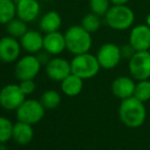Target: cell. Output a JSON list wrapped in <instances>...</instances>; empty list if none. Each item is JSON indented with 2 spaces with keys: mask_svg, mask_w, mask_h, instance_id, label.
I'll use <instances>...</instances> for the list:
<instances>
[{
  "mask_svg": "<svg viewBox=\"0 0 150 150\" xmlns=\"http://www.w3.org/2000/svg\"><path fill=\"white\" fill-rule=\"evenodd\" d=\"M119 113L122 122L129 128H139L146 120V108L144 102L135 96L122 99Z\"/></svg>",
  "mask_w": 150,
  "mask_h": 150,
  "instance_id": "cell-1",
  "label": "cell"
},
{
  "mask_svg": "<svg viewBox=\"0 0 150 150\" xmlns=\"http://www.w3.org/2000/svg\"><path fill=\"white\" fill-rule=\"evenodd\" d=\"M67 50L74 55L89 52L92 47V34L86 31L81 25L71 26L64 32Z\"/></svg>",
  "mask_w": 150,
  "mask_h": 150,
  "instance_id": "cell-2",
  "label": "cell"
},
{
  "mask_svg": "<svg viewBox=\"0 0 150 150\" xmlns=\"http://www.w3.org/2000/svg\"><path fill=\"white\" fill-rule=\"evenodd\" d=\"M106 25L115 31H126L132 28L135 22V13L127 4L112 5L104 16Z\"/></svg>",
  "mask_w": 150,
  "mask_h": 150,
  "instance_id": "cell-3",
  "label": "cell"
},
{
  "mask_svg": "<svg viewBox=\"0 0 150 150\" xmlns=\"http://www.w3.org/2000/svg\"><path fill=\"white\" fill-rule=\"evenodd\" d=\"M71 73L83 80L94 78L101 69L96 55H93L90 52L74 55L71 60Z\"/></svg>",
  "mask_w": 150,
  "mask_h": 150,
  "instance_id": "cell-4",
  "label": "cell"
},
{
  "mask_svg": "<svg viewBox=\"0 0 150 150\" xmlns=\"http://www.w3.org/2000/svg\"><path fill=\"white\" fill-rule=\"evenodd\" d=\"M45 109L41 101L36 99H26L16 110V115L20 122L35 125L44 117Z\"/></svg>",
  "mask_w": 150,
  "mask_h": 150,
  "instance_id": "cell-5",
  "label": "cell"
},
{
  "mask_svg": "<svg viewBox=\"0 0 150 150\" xmlns=\"http://www.w3.org/2000/svg\"><path fill=\"white\" fill-rule=\"evenodd\" d=\"M42 64L40 63L36 54L27 53L16 60L14 67V75L18 81L34 80L41 71Z\"/></svg>",
  "mask_w": 150,
  "mask_h": 150,
  "instance_id": "cell-6",
  "label": "cell"
},
{
  "mask_svg": "<svg viewBox=\"0 0 150 150\" xmlns=\"http://www.w3.org/2000/svg\"><path fill=\"white\" fill-rule=\"evenodd\" d=\"M129 71L133 79L137 81L150 78V51H136L129 59Z\"/></svg>",
  "mask_w": 150,
  "mask_h": 150,
  "instance_id": "cell-7",
  "label": "cell"
},
{
  "mask_svg": "<svg viewBox=\"0 0 150 150\" xmlns=\"http://www.w3.org/2000/svg\"><path fill=\"white\" fill-rule=\"evenodd\" d=\"M25 100L26 95L16 84H8L0 90V106L5 110H16Z\"/></svg>",
  "mask_w": 150,
  "mask_h": 150,
  "instance_id": "cell-8",
  "label": "cell"
},
{
  "mask_svg": "<svg viewBox=\"0 0 150 150\" xmlns=\"http://www.w3.org/2000/svg\"><path fill=\"white\" fill-rule=\"evenodd\" d=\"M96 57L101 69H112L122 60L120 47L115 43H105L98 49Z\"/></svg>",
  "mask_w": 150,
  "mask_h": 150,
  "instance_id": "cell-9",
  "label": "cell"
},
{
  "mask_svg": "<svg viewBox=\"0 0 150 150\" xmlns=\"http://www.w3.org/2000/svg\"><path fill=\"white\" fill-rule=\"evenodd\" d=\"M22 45L20 39L9 35L0 38V61L4 63L16 62L22 54Z\"/></svg>",
  "mask_w": 150,
  "mask_h": 150,
  "instance_id": "cell-10",
  "label": "cell"
},
{
  "mask_svg": "<svg viewBox=\"0 0 150 150\" xmlns=\"http://www.w3.org/2000/svg\"><path fill=\"white\" fill-rule=\"evenodd\" d=\"M45 73L50 80L61 82L71 74V61L59 56H54L45 65Z\"/></svg>",
  "mask_w": 150,
  "mask_h": 150,
  "instance_id": "cell-11",
  "label": "cell"
},
{
  "mask_svg": "<svg viewBox=\"0 0 150 150\" xmlns=\"http://www.w3.org/2000/svg\"><path fill=\"white\" fill-rule=\"evenodd\" d=\"M129 43L136 51H145L150 48V27L144 25L135 26L129 35Z\"/></svg>",
  "mask_w": 150,
  "mask_h": 150,
  "instance_id": "cell-12",
  "label": "cell"
},
{
  "mask_svg": "<svg viewBox=\"0 0 150 150\" xmlns=\"http://www.w3.org/2000/svg\"><path fill=\"white\" fill-rule=\"evenodd\" d=\"M16 18H21L27 24L33 23L39 18L41 5L38 0H16Z\"/></svg>",
  "mask_w": 150,
  "mask_h": 150,
  "instance_id": "cell-13",
  "label": "cell"
},
{
  "mask_svg": "<svg viewBox=\"0 0 150 150\" xmlns=\"http://www.w3.org/2000/svg\"><path fill=\"white\" fill-rule=\"evenodd\" d=\"M43 39L44 35H42L41 31L29 29L20 38V42L25 52L30 54H37L38 52L43 50Z\"/></svg>",
  "mask_w": 150,
  "mask_h": 150,
  "instance_id": "cell-14",
  "label": "cell"
},
{
  "mask_svg": "<svg viewBox=\"0 0 150 150\" xmlns=\"http://www.w3.org/2000/svg\"><path fill=\"white\" fill-rule=\"evenodd\" d=\"M43 50L50 54L51 56H58L67 50L64 34L59 31L51 32L44 35L43 39Z\"/></svg>",
  "mask_w": 150,
  "mask_h": 150,
  "instance_id": "cell-15",
  "label": "cell"
},
{
  "mask_svg": "<svg viewBox=\"0 0 150 150\" xmlns=\"http://www.w3.org/2000/svg\"><path fill=\"white\" fill-rule=\"evenodd\" d=\"M135 88H136V83L134 82L133 78L125 77V76L115 78L111 83L112 94L122 100L134 96Z\"/></svg>",
  "mask_w": 150,
  "mask_h": 150,
  "instance_id": "cell-16",
  "label": "cell"
},
{
  "mask_svg": "<svg viewBox=\"0 0 150 150\" xmlns=\"http://www.w3.org/2000/svg\"><path fill=\"white\" fill-rule=\"evenodd\" d=\"M61 25L62 18L55 10H49L44 13L39 20V29L44 34L59 31Z\"/></svg>",
  "mask_w": 150,
  "mask_h": 150,
  "instance_id": "cell-17",
  "label": "cell"
},
{
  "mask_svg": "<svg viewBox=\"0 0 150 150\" xmlns=\"http://www.w3.org/2000/svg\"><path fill=\"white\" fill-rule=\"evenodd\" d=\"M34 130L32 125L24 122H18L13 124L12 129V139L18 145H27L33 140Z\"/></svg>",
  "mask_w": 150,
  "mask_h": 150,
  "instance_id": "cell-18",
  "label": "cell"
},
{
  "mask_svg": "<svg viewBox=\"0 0 150 150\" xmlns=\"http://www.w3.org/2000/svg\"><path fill=\"white\" fill-rule=\"evenodd\" d=\"M84 87V80L79 76L71 73L60 82L61 91L69 97H75L82 92Z\"/></svg>",
  "mask_w": 150,
  "mask_h": 150,
  "instance_id": "cell-19",
  "label": "cell"
},
{
  "mask_svg": "<svg viewBox=\"0 0 150 150\" xmlns=\"http://www.w3.org/2000/svg\"><path fill=\"white\" fill-rule=\"evenodd\" d=\"M16 18V0H0V25L6 24Z\"/></svg>",
  "mask_w": 150,
  "mask_h": 150,
  "instance_id": "cell-20",
  "label": "cell"
},
{
  "mask_svg": "<svg viewBox=\"0 0 150 150\" xmlns=\"http://www.w3.org/2000/svg\"><path fill=\"white\" fill-rule=\"evenodd\" d=\"M5 28L7 35L16 38V39H20L29 30L27 23L18 18H14L12 21H10L8 24L5 25Z\"/></svg>",
  "mask_w": 150,
  "mask_h": 150,
  "instance_id": "cell-21",
  "label": "cell"
},
{
  "mask_svg": "<svg viewBox=\"0 0 150 150\" xmlns=\"http://www.w3.org/2000/svg\"><path fill=\"white\" fill-rule=\"evenodd\" d=\"M41 103L46 109H54L59 106L61 102V95L56 90H47L41 95Z\"/></svg>",
  "mask_w": 150,
  "mask_h": 150,
  "instance_id": "cell-22",
  "label": "cell"
},
{
  "mask_svg": "<svg viewBox=\"0 0 150 150\" xmlns=\"http://www.w3.org/2000/svg\"><path fill=\"white\" fill-rule=\"evenodd\" d=\"M81 26L88 31L89 33H95L100 29L101 27V16H97V14L89 12V13L85 14L82 18Z\"/></svg>",
  "mask_w": 150,
  "mask_h": 150,
  "instance_id": "cell-23",
  "label": "cell"
},
{
  "mask_svg": "<svg viewBox=\"0 0 150 150\" xmlns=\"http://www.w3.org/2000/svg\"><path fill=\"white\" fill-rule=\"evenodd\" d=\"M13 124L5 117H0V143H6L12 139Z\"/></svg>",
  "mask_w": 150,
  "mask_h": 150,
  "instance_id": "cell-24",
  "label": "cell"
},
{
  "mask_svg": "<svg viewBox=\"0 0 150 150\" xmlns=\"http://www.w3.org/2000/svg\"><path fill=\"white\" fill-rule=\"evenodd\" d=\"M134 96L141 100L142 102H146L150 100V81L142 80L136 84Z\"/></svg>",
  "mask_w": 150,
  "mask_h": 150,
  "instance_id": "cell-25",
  "label": "cell"
},
{
  "mask_svg": "<svg viewBox=\"0 0 150 150\" xmlns=\"http://www.w3.org/2000/svg\"><path fill=\"white\" fill-rule=\"evenodd\" d=\"M110 0H89L90 11L99 16H104L110 8Z\"/></svg>",
  "mask_w": 150,
  "mask_h": 150,
  "instance_id": "cell-26",
  "label": "cell"
},
{
  "mask_svg": "<svg viewBox=\"0 0 150 150\" xmlns=\"http://www.w3.org/2000/svg\"><path fill=\"white\" fill-rule=\"evenodd\" d=\"M21 90L23 91L25 95H31L36 91V83L34 80H24V81H20Z\"/></svg>",
  "mask_w": 150,
  "mask_h": 150,
  "instance_id": "cell-27",
  "label": "cell"
},
{
  "mask_svg": "<svg viewBox=\"0 0 150 150\" xmlns=\"http://www.w3.org/2000/svg\"><path fill=\"white\" fill-rule=\"evenodd\" d=\"M120 53H122V58H127V59H130L135 53H136V50L133 48V46L130 43L126 44V45L122 46L120 47Z\"/></svg>",
  "mask_w": 150,
  "mask_h": 150,
  "instance_id": "cell-28",
  "label": "cell"
},
{
  "mask_svg": "<svg viewBox=\"0 0 150 150\" xmlns=\"http://www.w3.org/2000/svg\"><path fill=\"white\" fill-rule=\"evenodd\" d=\"M36 56L38 57L40 63H41L42 65H44V67L47 64L48 61L51 59V55H50L48 52H46L45 50H41L40 52H38V53L36 54Z\"/></svg>",
  "mask_w": 150,
  "mask_h": 150,
  "instance_id": "cell-29",
  "label": "cell"
},
{
  "mask_svg": "<svg viewBox=\"0 0 150 150\" xmlns=\"http://www.w3.org/2000/svg\"><path fill=\"white\" fill-rule=\"evenodd\" d=\"M130 0H110L111 4H115V5H124L127 4Z\"/></svg>",
  "mask_w": 150,
  "mask_h": 150,
  "instance_id": "cell-30",
  "label": "cell"
},
{
  "mask_svg": "<svg viewBox=\"0 0 150 150\" xmlns=\"http://www.w3.org/2000/svg\"><path fill=\"white\" fill-rule=\"evenodd\" d=\"M145 21H146V25H147V26H149V27H150V13L147 14L146 20H145Z\"/></svg>",
  "mask_w": 150,
  "mask_h": 150,
  "instance_id": "cell-31",
  "label": "cell"
},
{
  "mask_svg": "<svg viewBox=\"0 0 150 150\" xmlns=\"http://www.w3.org/2000/svg\"><path fill=\"white\" fill-rule=\"evenodd\" d=\"M0 150H8V148L4 145V143H0Z\"/></svg>",
  "mask_w": 150,
  "mask_h": 150,
  "instance_id": "cell-32",
  "label": "cell"
},
{
  "mask_svg": "<svg viewBox=\"0 0 150 150\" xmlns=\"http://www.w3.org/2000/svg\"><path fill=\"white\" fill-rule=\"evenodd\" d=\"M149 51H150V48H149Z\"/></svg>",
  "mask_w": 150,
  "mask_h": 150,
  "instance_id": "cell-33",
  "label": "cell"
}]
</instances>
